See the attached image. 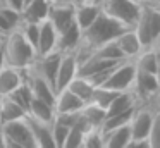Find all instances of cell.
Segmentation results:
<instances>
[{
	"instance_id": "obj_19",
	"label": "cell",
	"mask_w": 160,
	"mask_h": 148,
	"mask_svg": "<svg viewBox=\"0 0 160 148\" xmlns=\"http://www.w3.org/2000/svg\"><path fill=\"white\" fill-rule=\"evenodd\" d=\"M26 120H28L29 127H31L33 138H35L36 148H55L52 140V131H50V124L40 122V120H35L31 117L26 115Z\"/></svg>"
},
{
	"instance_id": "obj_2",
	"label": "cell",
	"mask_w": 160,
	"mask_h": 148,
	"mask_svg": "<svg viewBox=\"0 0 160 148\" xmlns=\"http://www.w3.org/2000/svg\"><path fill=\"white\" fill-rule=\"evenodd\" d=\"M2 48H4L5 64L12 65V67H18V69H22V71L28 69L36 59L35 48H33L31 45H29V41L22 36L19 28L5 34Z\"/></svg>"
},
{
	"instance_id": "obj_3",
	"label": "cell",
	"mask_w": 160,
	"mask_h": 148,
	"mask_svg": "<svg viewBox=\"0 0 160 148\" xmlns=\"http://www.w3.org/2000/svg\"><path fill=\"white\" fill-rule=\"evenodd\" d=\"M132 29L136 31L143 48L158 45L160 41V7H152L148 3H141L138 21Z\"/></svg>"
},
{
	"instance_id": "obj_5",
	"label": "cell",
	"mask_w": 160,
	"mask_h": 148,
	"mask_svg": "<svg viewBox=\"0 0 160 148\" xmlns=\"http://www.w3.org/2000/svg\"><path fill=\"white\" fill-rule=\"evenodd\" d=\"M100 10L121 23L126 28H132L134 23L138 21L141 3L134 0H103L100 3Z\"/></svg>"
},
{
	"instance_id": "obj_6",
	"label": "cell",
	"mask_w": 160,
	"mask_h": 148,
	"mask_svg": "<svg viewBox=\"0 0 160 148\" xmlns=\"http://www.w3.org/2000/svg\"><path fill=\"white\" fill-rule=\"evenodd\" d=\"M134 74H136L134 60H132V59H124V60H121L117 65L112 67L110 74L107 76V79H105L100 86L115 89V91H128L132 86Z\"/></svg>"
},
{
	"instance_id": "obj_30",
	"label": "cell",
	"mask_w": 160,
	"mask_h": 148,
	"mask_svg": "<svg viewBox=\"0 0 160 148\" xmlns=\"http://www.w3.org/2000/svg\"><path fill=\"white\" fill-rule=\"evenodd\" d=\"M50 131H52V140H53L55 148H62L64 140H66L67 133H69V127L64 126L62 122H59V120L53 119L52 124H50Z\"/></svg>"
},
{
	"instance_id": "obj_33",
	"label": "cell",
	"mask_w": 160,
	"mask_h": 148,
	"mask_svg": "<svg viewBox=\"0 0 160 148\" xmlns=\"http://www.w3.org/2000/svg\"><path fill=\"white\" fill-rule=\"evenodd\" d=\"M126 148H150L148 140H129Z\"/></svg>"
},
{
	"instance_id": "obj_11",
	"label": "cell",
	"mask_w": 160,
	"mask_h": 148,
	"mask_svg": "<svg viewBox=\"0 0 160 148\" xmlns=\"http://www.w3.org/2000/svg\"><path fill=\"white\" fill-rule=\"evenodd\" d=\"M84 107V102L76 96L69 88H62L55 93V102H53V110L55 114H74L81 112Z\"/></svg>"
},
{
	"instance_id": "obj_40",
	"label": "cell",
	"mask_w": 160,
	"mask_h": 148,
	"mask_svg": "<svg viewBox=\"0 0 160 148\" xmlns=\"http://www.w3.org/2000/svg\"><path fill=\"white\" fill-rule=\"evenodd\" d=\"M134 2H138V3H145V0H134Z\"/></svg>"
},
{
	"instance_id": "obj_34",
	"label": "cell",
	"mask_w": 160,
	"mask_h": 148,
	"mask_svg": "<svg viewBox=\"0 0 160 148\" xmlns=\"http://www.w3.org/2000/svg\"><path fill=\"white\" fill-rule=\"evenodd\" d=\"M5 65V59H4V48H2V45H0V69Z\"/></svg>"
},
{
	"instance_id": "obj_37",
	"label": "cell",
	"mask_w": 160,
	"mask_h": 148,
	"mask_svg": "<svg viewBox=\"0 0 160 148\" xmlns=\"http://www.w3.org/2000/svg\"><path fill=\"white\" fill-rule=\"evenodd\" d=\"M0 148H4V140H2V133H0Z\"/></svg>"
},
{
	"instance_id": "obj_15",
	"label": "cell",
	"mask_w": 160,
	"mask_h": 148,
	"mask_svg": "<svg viewBox=\"0 0 160 148\" xmlns=\"http://www.w3.org/2000/svg\"><path fill=\"white\" fill-rule=\"evenodd\" d=\"M132 60H134V65L138 71L158 74V45L143 48Z\"/></svg>"
},
{
	"instance_id": "obj_25",
	"label": "cell",
	"mask_w": 160,
	"mask_h": 148,
	"mask_svg": "<svg viewBox=\"0 0 160 148\" xmlns=\"http://www.w3.org/2000/svg\"><path fill=\"white\" fill-rule=\"evenodd\" d=\"M81 117L86 120V124L90 127H98L100 129L102 122L105 119V110L102 107L95 105V103H84V107L81 109Z\"/></svg>"
},
{
	"instance_id": "obj_10",
	"label": "cell",
	"mask_w": 160,
	"mask_h": 148,
	"mask_svg": "<svg viewBox=\"0 0 160 148\" xmlns=\"http://www.w3.org/2000/svg\"><path fill=\"white\" fill-rule=\"evenodd\" d=\"M114 41L117 43L121 54L124 55V59H134L139 52L143 50L141 47V41H139L138 34L132 28H126L122 29L117 36L114 38Z\"/></svg>"
},
{
	"instance_id": "obj_8",
	"label": "cell",
	"mask_w": 160,
	"mask_h": 148,
	"mask_svg": "<svg viewBox=\"0 0 160 148\" xmlns=\"http://www.w3.org/2000/svg\"><path fill=\"white\" fill-rule=\"evenodd\" d=\"M47 19L52 23L57 33L66 29L69 24L74 23V5L72 2H50Z\"/></svg>"
},
{
	"instance_id": "obj_21",
	"label": "cell",
	"mask_w": 160,
	"mask_h": 148,
	"mask_svg": "<svg viewBox=\"0 0 160 148\" xmlns=\"http://www.w3.org/2000/svg\"><path fill=\"white\" fill-rule=\"evenodd\" d=\"M129 140H131V129L128 122L103 134V148H126Z\"/></svg>"
},
{
	"instance_id": "obj_39",
	"label": "cell",
	"mask_w": 160,
	"mask_h": 148,
	"mask_svg": "<svg viewBox=\"0 0 160 148\" xmlns=\"http://www.w3.org/2000/svg\"><path fill=\"white\" fill-rule=\"evenodd\" d=\"M50 2H71V0H50Z\"/></svg>"
},
{
	"instance_id": "obj_26",
	"label": "cell",
	"mask_w": 160,
	"mask_h": 148,
	"mask_svg": "<svg viewBox=\"0 0 160 148\" xmlns=\"http://www.w3.org/2000/svg\"><path fill=\"white\" fill-rule=\"evenodd\" d=\"M88 55H95V57H100V59H108V60H122V59H124V55L121 54V50H119L117 43H115L114 40H110V41H107V43L97 47Z\"/></svg>"
},
{
	"instance_id": "obj_32",
	"label": "cell",
	"mask_w": 160,
	"mask_h": 148,
	"mask_svg": "<svg viewBox=\"0 0 160 148\" xmlns=\"http://www.w3.org/2000/svg\"><path fill=\"white\" fill-rule=\"evenodd\" d=\"M0 5L11 7V9L19 10V12H21L22 7H24V0H0Z\"/></svg>"
},
{
	"instance_id": "obj_1",
	"label": "cell",
	"mask_w": 160,
	"mask_h": 148,
	"mask_svg": "<svg viewBox=\"0 0 160 148\" xmlns=\"http://www.w3.org/2000/svg\"><path fill=\"white\" fill-rule=\"evenodd\" d=\"M122 29H126V26H122L121 23H117L115 19H112L110 16H107L105 12L98 14L95 17V21L86 28V29L81 31V40L79 45L76 48V57L78 62L83 60L91 50H95L97 47L107 43V41L114 40Z\"/></svg>"
},
{
	"instance_id": "obj_16",
	"label": "cell",
	"mask_w": 160,
	"mask_h": 148,
	"mask_svg": "<svg viewBox=\"0 0 160 148\" xmlns=\"http://www.w3.org/2000/svg\"><path fill=\"white\" fill-rule=\"evenodd\" d=\"M26 115L31 117L35 120H40V122H45V124H52L53 117H55V110H53V105L42 98H36L33 96L31 102H29L28 107V112Z\"/></svg>"
},
{
	"instance_id": "obj_17",
	"label": "cell",
	"mask_w": 160,
	"mask_h": 148,
	"mask_svg": "<svg viewBox=\"0 0 160 148\" xmlns=\"http://www.w3.org/2000/svg\"><path fill=\"white\" fill-rule=\"evenodd\" d=\"M134 107H138V100L132 95L131 89H128V91H119L117 95H115V98L112 100V102L108 103V107L105 109V117L128 112V110L134 109Z\"/></svg>"
},
{
	"instance_id": "obj_14",
	"label": "cell",
	"mask_w": 160,
	"mask_h": 148,
	"mask_svg": "<svg viewBox=\"0 0 160 148\" xmlns=\"http://www.w3.org/2000/svg\"><path fill=\"white\" fill-rule=\"evenodd\" d=\"M81 40V29L76 23L69 24L66 29L57 33V43H55V50L59 52H76L78 45Z\"/></svg>"
},
{
	"instance_id": "obj_38",
	"label": "cell",
	"mask_w": 160,
	"mask_h": 148,
	"mask_svg": "<svg viewBox=\"0 0 160 148\" xmlns=\"http://www.w3.org/2000/svg\"><path fill=\"white\" fill-rule=\"evenodd\" d=\"M4 38H5V34H2V33H0V45L4 43Z\"/></svg>"
},
{
	"instance_id": "obj_23",
	"label": "cell",
	"mask_w": 160,
	"mask_h": 148,
	"mask_svg": "<svg viewBox=\"0 0 160 148\" xmlns=\"http://www.w3.org/2000/svg\"><path fill=\"white\" fill-rule=\"evenodd\" d=\"M21 24V12L11 7L0 5V33L7 34L11 31L18 29Z\"/></svg>"
},
{
	"instance_id": "obj_31",
	"label": "cell",
	"mask_w": 160,
	"mask_h": 148,
	"mask_svg": "<svg viewBox=\"0 0 160 148\" xmlns=\"http://www.w3.org/2000/svg\"><path fill=\"white\" fill-rule=\"evenodd\" d=\"M148 145L150 148H158L160 146V114L155 115V120H153L152 127H150V133H148Z\"/></svg>"
},
{
	"instance_id": "obj_18",
	"label": "cell",
	"mask_w": 160,
	"mask_h": 148,
	"mask_svg": "<svg viewBox=\"0 0 160 148\" xmlns=\"http://www.w3.org/2000/svg\"><path fill=\"white\" fill-rule=\"evenodd\" d=\"M74 5V23L79 26V29H86L91 23L95 21V17L100 14V5L91 2L84 3H72Z\"/></svg>"
},
{
	"instance_id": "obj_4",
	"label": "cell",
	"mask_w": 160,
	"mask_h": 148,
	"mask_svg": "<svg viewBox=\"0 0 160 148\" xmlns=\"http://www.w3.org/2000/svg\"><path fill=\"white\" fill-rule=\"evenodd\" d=\"M0 133H2V140H4V148H36L26 115L22 119L2 124Z\"/></svg>"
},
{
	"instance_id": "obj_36",
	"label": "cell",
	"mask_w": 160,
	"mask_h": 148,
	"mask_svg": "<svg viewBox=\"0 0 160 148\" xmlns=\"http://www.w3.org/2000/svg\"><path fill=\"white\" fill-rule=\"evenodd\" d=\"M90 2H91V3H97V5H100V3L103 2V0H90Z\"/></svg>"
},
{
	"instance_id": "obj_24",
	"label": "cell",
	"mask_w": 160,
	"mask_h": 148,
	"mask_svg": "<svg viewBox=\"0 0 160 148\" xmlns=\"http://www.w3.org/2000/svg\"><path fill=\"white\" fill-rule=\"evenodd\" d=\"M66 88H69L76 96H79L84 103H88V102H90V98H91V93H93V89H95V84L88 78L76 74V78H74L72 81L66 86Z\"/></svg>"
},
{
	"instance_id": "obj_35",
	"label": "cell",
	"mask_w": 160,
	"mask_h": 148,
	"mask_svg": "<svg viewBox=\"0 0 160 148\" xmlns=\"http://www.w3.org/2000/svg\"><path fill=\"white\" fill-rule=\"evenodd\" d=\"M72 3H84V2H90V0H71Z\"/></svg>"
},
{
	"instance_id": "obj_29",
	"label": "cell",
	"mask_w": 160,
	"mask_h": 148,
	"mask_svg": "<svg viewBox=\"0 0 160 148\" xmlns=\"http://www.w3.org/2000/svg\"><path fill=\"white\" fill-rule=\"evenodd\" d=\"M81 148H103V134L98 127H91L84 133Z\"/></svg>"
},
{
	"instance_id": "obj_28",
	"label": "cell",
	"mask_w": 160,
	"mask_h": 148,
	"mask_svg": "<svg viewBox=\"0 0 160 148\" xmlns=\"http://www.w3.org/2000/svg\"><path fill=\"white\" fill-rule=\"evenodd\" d=\"M7 96L14 100L18 105H21L22 109H24V112H28V107H29V102H31V98H33V93H31V89H29L26 79H24V81H22L16 89H12V91L9 93Z\"/></svg>"
},
{
	"instance_id": "obj_22",
	"label": "cell",
	"mask_w": 160,
	"mask_h": 148,
	"mask_svg": "<svg viewBox=\"0 0 160 148\" xmlns=\"http://www.w3.org/2000/svg\"><path fill=\"white\" fill-rule=\"evenodd\" d=\"M24 115H26L24 109L21 105H18L12 98L0 96V126L5 122H11V120L22 119Z\"/></svg>"
},
{
	"instance_id": "obj_27",
	"label": "cell",
	"mask_w": 160,
	"mask_h": 148,
	"mask_svg": "<svg viewBox=\"0 0 160 148\" xmlns=\"http://www.w3.org/2000/svg\"><path fill=\"white\" fill-rule=\"evenodd\" d=\"M117 93L119 91L110 89V88H105V86H95L93 93H91V98H90V102H88V103H95V105L102 107V109L105 110L108 107V103L115 98Z\"/></svg>"
},
{
	"instance_id": "obj_13",
	"label": "cell",
	"mask_w": 160,
	"mask_h": 148,
	"mask_svg": "<svg viewBox=\"0 0 160 148\" xmlns=\"http://www.w3.org/2000/svg\"><path fill=\"white\" fill-rule=\"evenodd\" d=\"M24 81V71L5 64L0 69V96H7Z\"/></svg>"
},
{
	"instance_id": "obj_7",
	"label": "cell",
	"mask_w": 160,
	"mask_h": 148,
	"mask_svg": "<svg viewBox=\"0 0 160 148\" xmlns=\"http://www.w3.org/2000/svg\"><path fill=\"white\" fill-rule=\"evenodd\" d=\"M158 88H160L158 74H152V72H145V71L136 69L131 91L136 96V100H138V105L139 103H146L152 98L158 96Z\"/></svg>"
},
{
	"instance_id": "obj_20",
	"label": "cell",
	"mask_w": 160,
	"mask_h": 148,
	"mask_svg": "<svg viewBox=\"0 0 160 148\" xmlns=\"http://www.w3.org/2000/svg\"><path fill=\"white\" fill-rule=\"evenodd\" d=\"M48 5H50V0H29V2H26L21 10V21L40 23V21L47 19Z\"/></svg>"
},
{
	"instance_id": "obj_41",
	"label": "cell",
	"mask_w": 160,
	"mask_h": 148,
	"mask_svg": "<svg viewBox=\"0 0 160 148\" xmlns=\"http://www.w3.org/2000/svg\"><path fill=\"white\" fill-rule=\"evenodd\" d=\"M26 2H29V0H24V3H26Z\"/></svg>"
},
{
	"instance_id": "obj_12",
	"label": "cell",
	"mask_w": 160,
	"mask_h": 148,
	"mask_svg": "<svg viewBox=\"0 0 160 148\" xmlns=\"http://www.w3.org/2000/svg\"><path fill=\"white\" fill-rule=\"evenodd\" d=\"M57 43V29L52 26L48 19L40 21V31H38V45H36V57L45 55L48 52L55 50Z\"/></svg>"
},
{
	"instance_id": "obj_9",
	"label": "cell",
	"mask_w": 160,
	"mask_h": 148,
	"mask_svg": "<svg viewBox=\"0 0 160 148\" xmlns=\"http://www.w3.org/2000/svg\"><path fill=\"white\" fill-rule=\"evenodd\" d=\"M78 74V57L76 52H64L60 55L59 69L55 74V93L59 89L66 88Z\"/></svg>"
}]
</instances>
